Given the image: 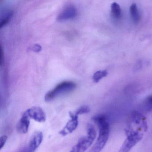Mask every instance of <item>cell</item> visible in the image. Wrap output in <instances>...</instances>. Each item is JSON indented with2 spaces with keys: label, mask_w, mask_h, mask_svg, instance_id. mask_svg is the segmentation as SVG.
I'll use <instances>...</instances> for the list:
<instances>
[{
  "label": "cell",
  "mask_w": 152,
  "mask_h": 152,
  "mask_svg": "<svg viewBox=\"0 0 152 152\" xmlns=\"http://www.w3.org/2000/svg\"><path fill=\"white\" fill-rule=\"evenodd\" d=\"M125 132L126 138L118 152H129L132 148L142 139L144 136V132L129 126L125 129Z\"/></svg>",
  "instance_id": "obj_1"
},
{
  "label": "cell",
  "mask_w": 152,
  "mask_h": 152,
  "mask_svg": "<svg viewBox=\"0 0 152 152\" xmlns=\"http://www.w3.org/2000/svg\"><path fill=\"white\" fill-rule=\"evenodd\" d=\"M87 136L80 138L70 152H85L91 146L96 137V132L91 124L87 125Z\"/></svg>",
  "instance_id": "obj_2"
},
{
  "label": "cell",
  "mask_w": 152,
  "mask_h": 152,
  "mask_svg": "<svg viewBox=\"0 0 152 152\" xmlns=\"http://www.w3.org/2000/svg\"><path fill=\"white\" fill-rule=\"evenodd\" d=\"M75 83L70 81H65L58 83L54 88L48 92L45 96L46 102H50L62 95L67 94L76 88Z\"/></svg>",
  "instance_id": "obj_3"
},
{
  "label": "cell",
  "mask_w": 152,
  "mask_h": 152,
  "mask_svg": "<svg viewBox=\"0 0 152 152\" xmlns=\"http://www.w3.org/2000/svg\"><path fill=\"white\" fill-rule=\"evenodd\" d=\"M98 137L96 141L88 152H100L103 149L109 138L110 132L109 124L99 127Z\"/></svg>",
  "instance_id": "obj_4"
},
{
  "label": "cell",
  "mask_w": 152,
  "mask_h": 152,
  "mask_svg": "<svg viewBox=\"0 0 152 152\" xmlns=\"http://www.w3.org/2000/svg\"><path fill=\"white\" fill-rule=\"evenodd\" d=\"M134 127V129L142 132H145L147 131L148 124L146 120L141 112L133 111L129 118V125Z\"/></svg>",
  "instance_id": "obj_5"
},
{
  "label": "cell",
  "mask_w": 152,
  "mask_h": 152,
  "mask_svg": "<svg viewBox=\"0 0 152 152\" xmlns=\"http://www.w3.org/2000/svg\"><path fill=\"white\" fill-rule=\"evenodd\" d=\"M70 119L64 128L59 132V133L62 136H66L71 134L75 130L79 124L78 115L72 112H69Z\"/></svg>",
  "instance_id": "obj_6"
},
{
  "label": "cell",
  "mask_w": 152,
  "mask_h": 152,
  "mask_svg": "<svg viewBox=\"0 0 152 152\" xmlns=\"http://www.w3.org/2000/svg\"><path fill=\"white\" fill-rule=\"evenodd\" d=\"M43 136L41 132H37L32 136L27 146L19 152H35L42 142Z\"/></svg>",
  "instance_id": "obj_7"
},
{
  "label": "cell",
  "mask_w": 152,
  "mask_h": 152,
  "mask_svg": "<svg viewBox=\"0 0 152 152\" xmlns=\"http://www.w3.org/2000/svg\"><path fill=\"white\" fill-rule=\"evenodd\" d=\"M25 113L30 118L39 123L46 121V115L44 110L39 106H34L27 109Z\"/></svg>",
  "instance_id": "obj_8"
},
{
  "label": "cell",
  "mask_w": 152,
  "mask_h": 152,
  "mask_svg": "<svg viewBox=\"0 0 152 152\" xmlns=\"http://www.w3.org/2000/svg\"><path fill=\"white\" fill-rule=\"evenodd\" d=\"M78 15L77 8L73 5H68L59 13L57 18L58 21L64 22L76 17Z\"/></svg>",
  "instance_id": "obj_9"
},
{
  "label": "cell",
  "mask_w": 152,
  "mask_h": 152,
  "mask_svg": "<svg viewBox=\"0 0 152 152\" xmlns=\"http://www.w3.org/2000/svg\"><path fill=\"white\" fill-rule=\"evenodd\" d=\"M30 124V119L25 113L18 123L17 130L20 134H26L28 132Z\"/></svg>",
  "instance_id": "obj_10"
},
{
  "label": "cell",
  "mask_w": 152,
  "mask_h": 152,
  "mask_svg": "<svg viewBox=\"0 0 152 152\" xmlns=\"http://www.w3.org/2000/svg\"><path fill=\"white\" fill-rule=\"evenodd\" d=\"M130 13L134 23H138L140 21V17L137 7L135 3H133L130 7Z\"/></svg>",
  "instance_id": "obj_11"
},
{
  "label": "cell",
  "mask_w": 152,
  "mask_h": 152,
  "mask_svg": "<svg viewBox=\"0 0 152 152\" xmlns=\"http://www.w3.org/2000/svg\"><path fill=\"white\" fill-rule=\"evenodd\" d=\"M141 111L147 113L152 110V95L148 97L141 104Z\"/></svg>",
  "instance_id": "obj_12"
},
{
  "label": "cell",
  "mask_w": 152,
  "mask_h": 152,
  "mask_svg": "<svg viewBox=\"0 0 152 152\" xmlns=\"http://www.w3.org/2000/svg\"><path fill=\"white\" fill-rule=\"evenodd\" d=\"M111 11L114 17L115 18H121V10L120 5L116 3L113 2L111 5Z\"/></svg>",
  "instance_id": "obj_13"
},
{
  "label": "cell",
  "mask_w": 152,
  "mask_h": 152,
  "mask_svg": "<svg viewBox=\"0 0 152 152\" xmlns=\"http://www.w3.org/2000/svg\"><path fill=\"white\" fill-rule=\"evenodd\" d=\"M107 70L97 71L93 75V80L96 83H98L102 78L106 77L107 75Z\"/></svg>",
  "instance_id": "obj_14"
},
{
  "label": "cell",
  "mask_w": 152,
  "mask_h": 152,
  "mask_svg": "<svg viewBox=\"0 0 152 152\" xmlns=\"http://www.w3.org/2000/svg\"><path fill=\"white\" fill-rule=\"evenodd\" d=\"M90 108L88 106L83 105L79 107L75 112V113L77 115H80L88 113L90 112Z\"/></svg>",
  "instance_id": "obj_15"
},
{
  "label": "cell",
  "mask_w": 152,
  "mask_h": 152,
  "mask_svg": "<svg viewBox=\"0 0 152 152\" xmlns=\"http://www.w3.org/2000/svg\"><path fill=\"white\" fill-rule=\"evenodd\" d=\"M13 15L12 12H10L6 16L3 20H1V23H0V27L2 28L3 26H5L9 22L10 18H11Z\"/></svg>",
  "instance_id": "obj_16"
},
{
  "label": "cell",
  "mask_w": 152,
  "mask_h": 152,
  "mask_svg": "<svg viewBox=\"0 0 152 152\" xmlns=\"http://www.w3.org/2000/svg\"><path fill=\"white\" fill-rule=\"evenodd\" d=\"M8 137L7 135H3L1 137V143H0V149H1L5 145L7 140Z\"/></svg>",
  "instance_id": "obj_17"
},
{
  "label": "cell",
  "mask_w": 152,
  "mask_h": 152,
  "mask_svg": "<svg viewBox=\"0 0 152 152\" xmlns=\"http://www.w3.org/2000/svg\"><path fill=\"white\" fill-rule=\"evenodd\" d=\"M4 57L3 48H2V46L1 45V48H0V65H1V66H2L3 62H4Z\"/></svg>",
  "instance_id": "obj_18"
},
{
  "label": "cell",
  "mask_w": 152,
  "mask_h": 152,
  "mask_svg": "<svg viewBox=\"0 0 152 152\" xmlns=\"http://www.w3.org/2000/svg\"><path fill=\"white\" fill-rule=\"evenodd\" d=\"M33 50L34 51H36V52H38V51H40L41 50V47L40 46H39L38 45H35L34 47Z\"/></svg>",
  "instance_id": "obj_19"
},
{
  "label": "cell",
  "mask_w": 152,
  "mask_h": 152,
  "mask_svg": "<svg viewBox=\"0 0 152 152\" xmlns=\"http://www.w3.org/2000/svg\"><path fill=\"white\" fill-rule=\"evenodd\" d=\"M142 66V62H141V61H139V62H137V64H136L135 68H136V70H138V69H140Z\"/></svg>",
  "instance_id": "obj_20"
}]
</instances>
